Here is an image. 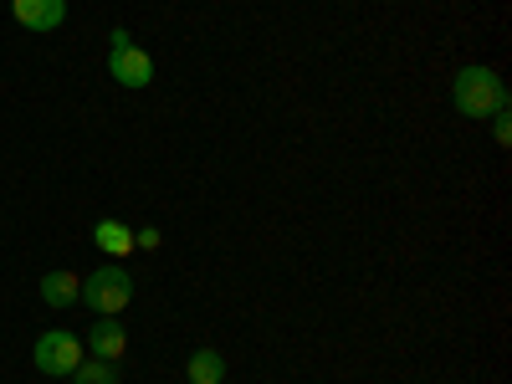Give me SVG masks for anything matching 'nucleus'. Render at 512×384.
Listing matches in <instances>:
<instances>
[{"label":"nucleus","mask_w":512,"mask_h":384,"mask_svg":"<svg viewBox=\"0 0 512 384\" xmlns=\"http://www.w3.org/2000/svg\"><path fill=\"white\" fill-rule=\"evenodd\" d=\"M185 374H190V384H221L226 379V359L216 349H195L185 359Z\"/></svg>","instance_id":"nucleus-9"},{"label":"nucleus","mask_w":512,"mask_h":384,"mask_svg":"<svg viewBox=\"0 0 512 384\" xmlns=\"http://www.w3.org/2000/svg\"><path fill=\"white\" fill-rule=\"evenodd\" d=\"M77 303H88L98 318H118L128 303H134V272H123L118 262L88 272V277H82V297H77Z\"/></svg>","instance_id":"nucleus-2"},{"label":"nucleus","mask_w":512,"mask_h":384,"mask_svg":"<svg viewBox=\"0 0 512 384\" xmlns=\"http://www.w3.org/2000/svg\"><path fill=\"white\" fill-rule=\"evenodd\" d=\"M11 16L26 31H57L67 21V0H11Z\"/></svg>","instance_id":"nucleus-6"},{"label":"nucleus","mask_w":512,"mask_h":384,"mask_svg":"<svg viewBox=\"0 0 512 384\" xmlns=\"http://www.w3.org/2000/svg\"><path fill=\"white\" fill-rule=\"evenodd\" d=\"M77 297H82V277H72L62 267L41 277V303H47V308H72Z\"/></svg>","instance_id":"nucleus-7"},{"label":"nucleus","mask_w":512,"mask_h":384,"mask_svg":"<svg viewBox=\"0 0 512 384\" xmlns=\"http://www.w3.org/2000/svg\"><path fill=\"white\" fill-rule=\"evenodd\" d=\"M72 384H123V379H118V364L108 359H82L72 369Z\"/></svg>","instance_id":"nucleus-10"},{"label":"nucleus","mask_w":512,"mask_h":384,"mask_svg":"<svg viewBox=\"0 0 512 384\" xmlns=\"http://www.w3.org/2000/svg\"><path fill=\"white\" fill-rule=\"evenodd\" d=\"M451 103H456L461 118H492V113H507V82H502L492 67L472 62V67H461V72L451 77Z\"/></svg>","instance_id":"nucleus-1"},{"label":"nucleus","mask_w":512,"mask_h":384,"mask_svg":"<svg viewBox=\"0 0 512 384\" xmlns=\"http://www.w3.org/2000/svg\"><path fill=\"white\" fill-rule=\"evenodd\" d=\"M134 246H144V251H154V246H159V231H154V226H144V231H134Z\"/></svg>","instance_id":"nucleus-12"},{"label":"nucleus","mask_w":512,"mask_h":384,"mask_svg":"<svg viewBox=\"0 0 512 384\" xmlns=\"http://www.w3.org/2000/svg\"><path fill=\"white\" fill-rule=\"evenodd\" d=\"M82 349H88L93 359L118 364V359H123V349H128V333H123V323H118V318H93L88 338H82Z\"/></svg>","instance_id":"nucleus-5"},{"label":"nucleus","mask_w":512,"mask_h":384,"mask_svg":"<svg viewBox=\"0 0 512 384\" xmlns=\"http://www.w3.org/2000/svg\"><path fill=\"white\" fill-rule=\"evenodd\" d=\"M492 139H497L502 149L512 144V118H507V113H492Z\"/></svg>","instance_id":"nucleus-11"},{"label":"nucleus","mask_w":512,"mask_h":384,"mask_svg":"<svg viewBox=\"0 0 512 384\" xmlns=\"http://www.w3.org/2000/svg\"><path fill=\"white\" fill-rule=\"evenodd\" d=\"M93 241H98L103 256L123 262V256L134 251V226H123V221H98V226H93Z\"/></svg>","instance_id":"nucleus-8"},{"label":"nucleus","mask_w":512,"mask_h":384,"mask_svg":"<svg viewBox=\"0 0 512 384\" xmlns=\"http://www.w3.org/2000/svg\"><path fill=\"white\" fill-rule=\"evenodd\" d=\"M31 364L47 379H72V369L82 364V338L67 333V328H47L31 349Z\"/></svg>","instance_id":"nucleus-4"},{"label":"nucleus","mask_w":512,"mask_h":384,"mask_svg":"<svg viewBox=\"0 0 512 384\" xmlns=\"http://www.w3.org/2000/svg\"><path fill=\"white\" fill-rule=\"evenodd\" d=\"M108 72H113V82L118 88H149L154 82V57L144 52V47H134V36H128L123 26H113V36H108Z\"/></svg>","instance_id":"nucleus-3"}]
</instances>
